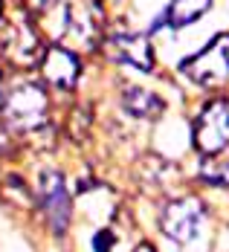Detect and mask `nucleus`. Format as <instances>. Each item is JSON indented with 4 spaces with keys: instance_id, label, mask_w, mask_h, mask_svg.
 <instances>
[{
    "instance_id": "nucleus-17",
    "label": "nucleus",
    "mask_w": 229,
    "mask_h": 252,
    "mask_svg": "<svg viewBox=\"0 0 229 252\" xmlns=\"http://www.w3.org/2000/svg\"><path fill=\"white\" fill-rule=\"evenodd\" d=\"M0 15H3V3H0Z\"/></svg>"
},
{
    "instance_id": "nucleus-2",
    "label": "nucleus",
    "mask_w": 229,
    "mask_h": 252,
    "mask_svg": "<svg viewBox=\"0 0 229 252\" xmlns=\"http://www.w3.org/2000/svg\"><path fill=\"white\" fill-rule=\"evenodd\" d=\"M180 73L200 84V87H221L229 81V35H215L203 50L180 64Z\"/></svg>"
},
{
    "instance_id": "nucleus-10",
    "label": "nucleus",
    "mask_w": 229,
    "mask_h": 252,
    "mask_svg": "<svg viewBox=\"0 0 229 252\" xmlns=\"http://www.w3.org/2000/svg\"><path fill=\"white\" fill-rule=\"evenodd\" d=\"M12 38L6 35V41H3V52L9 55V58H15L18 64H29V61H35L38 55H41V47H38V38H35V32L29 29L26 24H12Z\"/></svg>"
},
{
    "instance_id": "nucleus-4",
    "label": "nucleus",
    "mask_w": 229,
    "mask_h": 252,
    "mask_svg": "<svg viewBox=\"0 0 229 252\" xmlns=\"http://www.w3.org/2000/svg\"><path fill=\"white\" fill-rule=\"evenodd\" d=\"M104 52H107L110 61L125 64L131 70H142V73H151L154 70L151 44H148V38L139 35V32H128V29L110 32V35L104 38Z\"/></svg>"
},
{
    "instance_id": "nucleus-15",
    "label": "nucleus",
    "mask_w": 229,
    "mask_h": 252,
    "mask_svg": "<svg viewBox=\"0 0 229 252\" xmlns=\"http://www.w3.org/2000/svg\"><path fill=\"white\" fill-rule=\"evenodd\" d=\"M136 252H154V250H151V247H139Z\"/></svg>"
},
{
    "instance_id": "nucleus-16",
    "label": "nucleus",
    "mask_w": 229,
    "mask_h": 252,
    "mask_svg": "<svg viewBox=\"0 0 229 252\" xmlns=\"http://www.w3.org/2000/svg\"><path fill=\"white\" fill-rule=\"evenodd\" d=\"M0 84H3V70H0ZM0 99H3V90H0Z\"/></svg>"
},
{
    "instance_id": "nucleus-13",
    "label": "nucleus",
    "mask_w": 229,
    "mask_h": 252,
    "mask_svg": "<svg viewBox=\"0 0 229 252\" xmlns=\"http://www.w3.org/2000/svg\"><path fill=\"white\" fill-rule=\"evenodd\" d=\"M113 247V232L110 229H99L96 238H93V252H110Z\"/></svg>"
},
{
    "instance_id": "nucleus-1",
    "label": "nucleus",
    "mask_w": 229,
    "mask_h": 252,
    "mask_svg": "<svg viewBox=\"0 0 229 252\" xmlns=\"http://www.w3.org/2000/svg\"><path fill=\"white\" fill-rule=\"evenodd\" d=\"M50 113V99L41 84H15L12 90L3 93L0 99V119L15 130H35L47 122Z\"/></svg>"
},
{
    "instance_id": "nucleus-11",
    "label": "nucleus",
    "mask_w": 229,
    "mask_h": 252,
    "mask_svg": "<svg viewBox=\"0 0 229 252\" xmlns=\"http://www.w3.org/2000/svg\"><path fill=\"white\" fill-rule=\"evenodd\" d=\"M122 107L136 119H157L165 110V101L145 87H128L122 96Z\"/></svg>"
},
{
    "instance_id": "nucleus-12",
    "label": "nucleus",
    "mask_w": 229,
    "mask_h": 252,
    "mask_svg": "<svg viewBox=\"0 0 229 252\" xmlns=\"http://www.w3.org/2000/svg\"><path fill=\"white\" fill-rule=\"evenodd\" d=\"M200 177L206 180V186H221V189H229V159H203V168H200Z\"/></svg>"
},
{
    "instance_id": "nucleus-14",
    "label": "nucleus",
    "mask_w": 229,
    "mask_h": 252,
    "mask_svg": "<svg viewBox=\"0 0 229 252\" xmlns=\"http://www.w3.org/2000/svg\"><path fill=\"white\" fill-rule=\"evenodd\" d=\"M24 3L32 9V12H47V9H52L58 0H24Z\"/></svg>"
},
{
    "instance_id": "nucleus-7",
    "label": "nucleus",
    "mask_w": 229,
    "mask_h": 252,
    "mask_svg": "<svg viewBox=\"0 0 229 252\" xmlns=\"http://www.w3.org/2000/svg\"><path fill=\"white\" fill-rule=\"evenodd\" d=\"M41 73L47 78V84L58 87V90H70L81 76V61L70 47L52 44L41 52Z\"/></svg>"
},
{
    "instance_id": "nucleus-8",
    "label": "nucleus",
    "mask_w": 229,
    "mask_h": 252,
    "mask_svg": "<svg viewBox=\"0 0 229 252\" xmlns=\"http://www.w3.org/2000/svg\"><path fill=\"white\" fill-rule=\"evenodd\" d=\"M99 12H93L90 3H73L67 6V15H64V38L70 44H78L84 50L90 47H99V38H102V21H96Z\"/></svg>"
},
{
    "instance_id": "nucleus-6",
    "label": "nucleus",
    "mask_w": 229,
    "mask_h": 252,
    "mask_svg": "<svg viewBox=\"0 0 229 252\" xmlns=\"http://www.w3.org/2000/svg\"><path fill=\"white\" fill-rule=\"evenodd\" d=\"M200 223H203V206L197 200H171L160 212L163 232L177 244L195 241L200 235Z\"/></svg>"
},
{
    "instance_id": "nucleus-3",
    "label": "nucleus",
    "mask_w": 229,
    "mask_h": 252,
    "mask_svg": "<svg viewBox=\"0 0 229 252\" xmlns=\"http://www.w3.org/2000/svg\"><path fill=\"white\" fill-rule=\"evenodd\" d=\"M195 145L203 157H218L229 148V99L218 96L200 107L195 119Z\"/></svg>"
},
{
    "instance_id": "nucleus-5",
    "label": "nucleus",
    "mask_w": 229,
    "mask_h": 252,
    "mask_svg": "<svg viewBox=\"0 0 229 252\" xmlns=\"http://www.w3.org/2000/svg\"><path fill=\"white\" fill-rule=\"evenodd\" d=\"M38 203L41 212L47 218V223L52 226L55 235H61L67 223H70V212H73V200L67 191V183L58 171H44L41 174V186H38Z\"/></svg>"
},
{
    "instance_id": "nucleus-9",
    "label": "nucleus",
    "mask_w": 229,
    "mask_h": 252,
    "mask_svg": "<svg viewBox=\"0 0 229 252\" xmlns=\"http://www.w3.org/2000/svg\"><path fill=\"white\" fill-rule=\"evenodd\" d=\"M209 9H212V0H171L165 15H160V21L154 24V29H160V26L183 29V26L200 21Z\"/></svg>"
}]
</instances>
